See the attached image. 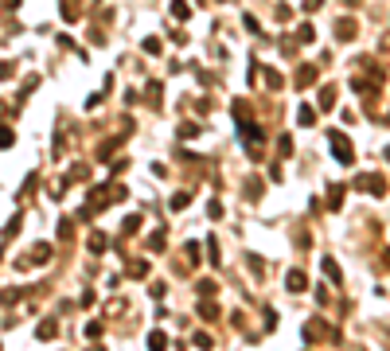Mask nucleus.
<instances>
[{
    "instance_id": "obj_1",
    "label": "nucleus",
    "mask_w": 390,
    "mask_h": 351,
    "mask_svg": "<svg viewBox=\"0 0 390 351\" xmlns=\"http://www.w3.org/2000/svg\"><path fill=\"white\" fill-rule=\"evenodd\" d=\"M332 144H335V160H340V164H351V144H347L340 133H332Z\"/></svg>"
},
{
    "instance_id": "obj_3",
    "label": "nucleus",
    "mask_w": 390,
    "mask_h": 351,
    "mask_svg": "<svg viewBox=\"0 0 390 351\" xmlns=\"http://www.w3.org/2000/svg\"><path fill=\"white\" fill-rule=\"evenodd\" d=\"M386 265H390V258H386Z\"/></svg>"
},
{
    "instance_id": "obj_2",
    "label": "nucleus",
    "mask_w": 390,
    "mask_h": 351,
    "mask_svg": "<svg viewBox=\"0 0 390 351\" xmlns=\"http://www.w3.org/2000/svg\"><path fill=\"white\" fill-rule=\"evenodd\" d=\"M289 289H293V293H301V289H304V273H289Z\"/></svg>"
}]
</instances>
